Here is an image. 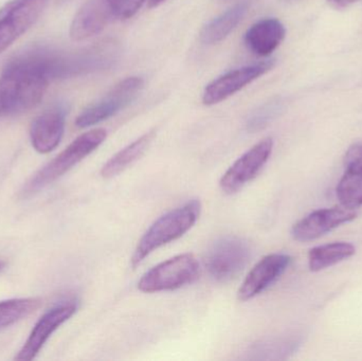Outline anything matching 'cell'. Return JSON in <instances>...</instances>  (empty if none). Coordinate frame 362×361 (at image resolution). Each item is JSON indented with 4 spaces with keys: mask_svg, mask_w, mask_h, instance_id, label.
I'll return each mask as SVG.
<instances>
[{
    "mask_svg": "<svg viewBox=\"0 0 362 361\" xmlns=\"http://www.w3.org/2000/svg\"><path fill=\"white\" fill-rule=\"evenodd\" d=\"M199 273V263L193 254H180L144 273L138 283V288L146 294L170 292L193 283Z\"/></svg>",
    "mask_w": 362,
    "mask_h": 361,
    "instance_id": "cell-4",
    "label": "cell"
},
{
    "mask_svg": "<svg viewBox=\"0 0 362 361\" xmlns=\"http://www.w3.org/2000/svg\"><path fill=\"white\" fill-rule=\"evenodd\" d=\"M283 110V101L274 99L259 106L257 110L251 114L247 121V129L250 131H257L267 126L274 121Z\"/></svg>",
    "mask_w": 362,
    "mask_h": 361,
    "instance_id": "cell-21",
    "label": "cell"
},
{
    "mask_svg": "<svg viewBox=\"0 0 362 361\" xmlns=\"http://www.w3.org/2000/svg\"><path fill=\"white\" fill-rule=\"evenodd\" d=\"M355 252L356 248L354 245L344 242L318 246L313 248L308 254V265L310 271L317 273L351 258Z\"/></svg>",
    "mask_w": 362,
    "mask_h": 361,
    "instance_id": "cell-19",
    "label": "cell"
},
{
    "mask_svg": "<svg viewBox=\"0 0 362 361\" xmlns=\"http://www.w3.org/2000/svg\"><path fill=\"white\" fill-rule=\"evenodd\" d=\"M146 0H107L114 12L115 16L118 18H131L141 8Z\"/></svg>",
    "mask_w": 362,
    "mask_h": 361,
    "instance_id": "cell-22",
    "label": "cell"
},
{
    "mask_svg": "<svg viewBox=\"0 0 362 361\" xmlns=\"http://www.w3.org/2000/svg\"><path fill=\"white\" fill-rule=\"evenodd\" d=\"M144 85V80L139 76H131L121 81L101 100L91 104L78 114L76 120V126L86 129L112 118L136 99Z\"/></svg>",
    "mask_w": 362,
    "mask_h": 361,
    "instance_id": "cell-5",
    "label": "cell"
},
{
    "mask_svg": "<svg viewBox=\"0 0 362 361\" xmlns=\"http://www.w3.org/2000/svg\"><path fill=\"white\" fill-rule=\"evenodd\" d=\"M200 210L199 201H191L159 218L138 243L132 258V265L137 266L155 250L185 235L197 222Z\"/></svg>",
    "mask_w": 362,
    "mask_h": 361,
    "instance_id": "cell-2",
    "label": "cell"
},
{
    "mask_svg": "<svg viewBox=\"0 0 362 361\" xmlns=\"http://www.w3.org/2000/svg\"><path fill=\"white\" fill-rule=\"evenodd\" d=\"M4 262H1V261H0V271H1L2 268H4Z\"/></svg>",
    "mask_w": 362,
    "mask_h": 361,
    "instance_id": "cell-25",
    "label": "cell"
},
{
    "mask_svg": "<svg viewBox=\"0 0 362 361\" xmlns=\"http://www.w3.org/2000/svg\"><path fill=\"white\" fill-rule=\"evenodd\" d=\"M107 0H86L78 8L70 25V38L84 42L101 33L115 18Z\"/></svg>",
    "mask_w": 362,
    "mask_h": 361,
    "instance_id": "cell-13",
    "label": "cell"
},
{
    "mask_svg": "<svg viewBox=\"0 0 362 361\" xmlns=\"http://www.w3.org/2000/svg\"><path fill=\"white\" fill-rule=\"evenodd\" d=\"M291 258L287 254H274L264 256L250 271L238 290L240 301H248L267 290L286 271Z\"/></svg>",
    "mask_w": 362,
    "mask_h": 361,
    "instance_id": "cell-12",
    "label": "cell"
},
{
    "mask_svg": "<svg viewBox=\"0 0 362 361\" xmlns=\"http://www.w3.org/2000/svg\"><path fill=\"white\" fill-rule=\"evenodd\" d=\"M356 218V212L346 207L317 210L295 224L291 235L298 242L314 241Z\"/></svg>",
    "mask_w": 362,
    "mask_h": 361,
    "instance_id": "cell-11",
    "label": "cell"
},
{
    "mask_svg": "<svg viewBox=\"0 0 362 361\" xmlns=\"http://www.w3.org/2000/svg\"><path fill=\"white\" fill-rule=\"evenodd\" d=\"M286 30L276 18H265L251 25L245 34L249 50L259 57L272 54L284 40Z\"/></svg>",
    "mask_w": 362,
    "mask_h": 361,
    "instance_id": "cell-16",
    "label": "cell"
},
{
    "mask_svg": "<svg viewBox=\"0 0 362 361\" xmlns=\"http://www.w3.org/2000/svg\"><path fill=\"white\" fill-rule=\"evenodd\" d=\"M250 258L248 242L236 237H223L209 250L206 266L213 279L226 282L244 271Z\"/></svg>",
    "mask_w": 362,
    "mask_h": 361,
    "instance_id": "cell-6",
    "label": "cell"
},
{
    "mask_svg": "<svg viewBox=\"0 0 362 361\" xmlns=\"http://www.w3.org/2000/svg\"><path fill=\"white\" fill-rule=\"evenodd\" d=\"M248 8L247 2H240L212 19L200 32L202 42L206 45H214L225 40L244 18Z\"/></svg>",
    "mask_w": 362,
    "mask_h": 361,
    "instance_id": "cell-17",
    "label": "cell"
},
{
    "mask_svg": "<svg viewBox=\"0 0 362 361\" xmlns=\"http://www.w3.org/2000/svg\"><path fill=\"white\" fill-rule=\"evenodd\" d=\"M66 112L55 107L36 117L30 127V139L36 152L47 154L57 148L65 131Z\"/></svg>",
    "mask_w": 362,
    "mask_h": 361,
    "instance_id": "cell-14",
    "label": "cell"
},
{
    "mask_svg": "<svg viewBox=\"0 0 362 361\" xmlns=\"http://www.w3.org/2000/svg\"><path fill=\"white\" fill-rule=\"evenodd\" d=\"M76 309H78V305L76 303L68 302L57 305L46 312L36 322L27 341L23 343L17 356H15V360H33L38 355L45 343L50 338L51 335L62 324L69 320L76 314Z\"/></svg>",
    "mask_w": 362,
    "mask_h": 361,
    "instance_id": "cell-10",
    "label": "cell"
},
{
    "mask_svg": "<svg viewBox=\"0 0 362 361\" xmlns=\"http://www.w3.org/2000/svg\"><path fill=\"white\" fill-rule=\"evenodd\" d=\"M36 298L11 299L0 302V330L25 319L40 307Z\"/></svg>",
    "mask_w": 362,
    "mask_h": 361,
    "instance_id": "cell-20",
    "label": "cell"
},
{
    "mask_svg": "<svg viewBox=\"0 0 362 361\" xmlns=\"http://www.w3.org/2000/svg\"><path fill=\"white\" fill-rule=\"evenodd\" d=\"M163 1H165V0H150V4L151 6H155Z\"/></svg>",
    "mask_w": 362,
    "mask_h": 361,
    "instance_id": "cell-24",
    "label": "cell"
},
{
    "mask_svg": "<svg viewBox=\"0 0 362 361\" xmlns=\"http://www.w3.org/2000/svg\"><path fill=\"white\" fill-rule=\"evenodd\" d=\"M272 148L274 141L272 138H266L247 150L223 174L219 182L221 190L226 194H233L255 179L269 160Z\"/></svg>",
    "mask_w": 362,
    "mask_h": 361,
    "instance_id": "cell-8",
    "label": "cell"
},
{
    "mask_svg": "<svg viewBox=\"0 0 362 361\" xmlns=\"http://www.w3.org/2000/svg\"><path fill=\"white\" fill-rule=\"evenodd\" d=\"M332 6H336V8H346V6H351V4H355V2L359 1V0H327Z\"/></svg>",
    "mask_w": 362,
    "mask_h": 361,
    "instance_id": "cell-23",
    "label": "cell"
},
{
    "mask_svg": "<svg viewBox=\"0 0 362 361\" xmlns=\"http://www.w3.org/2000/svg\"><path fill=\"white\" fill-rule=\"evenodd\" d=\"M155 131H148L133 143L125 146L120 152L112 157L102 167L101 174L104 178H112L133 165L146 152L154 138Z\"/></svg>",
    "mask_w": 362,
    "mask_h": 361,
    "instance_id": "cell-18",
    "label": "cell"
},
{
    "mask_svg": "<svg viewBox=\"0 0 362 361\" xmlns=\"http://www.w3.org/2000/svg\"><path fill=\"white\" fill-rule=\"evenodd\" d=\"M50 82L32 47L11 57L0 74V116H21L35 108Z\"/></svg>",
    "mask_w": 362,
    "mask_h": 361,
    "instance_id": "cell-1",
    "label": "cell"
},
{
    "mask_svg": "<svg viewBox=\"0 0 362 361\" xmlns=\"http://www.w3.org/2000/svg\"><path fill=\"white\" fill-rule=\"evenodd\" d=\"M344 176L337 186V197L344 207L356 209L362 206V144H354L344 157Z\"/></svg>",
    "mask_w": 362,
    "mask_h": 361,
    "instance_id": "cell-15",
    "label": "cell"
},
{
    "mask_svg": "<svg viewBox=\"0 0 362 361\" xmlns=\"http://www.w3.org/2000/svg\"><path fill=\"white\" fill-rule=\"evenodd\" d=\"M274 61H267L255 65L247 66L240 69L232 70L206 85L202 95L204 105H215L225 101L259 76L269 71Z\"/></svg>",
    "mask_w": 362,
    "mask_h": 361,
    "instance_id": "cell-9",
    "label": "cell"
},
{
    "mask_svg": "<svg viewBox=\"0 0 362 361\" xmlns=\"http://www.w3.org/2000/svg\"><path fill=\"white\" fill-rule=\"evenodd\" d=\"M49 0H11L0 8V53L40 19Z\"/></svg>",
    "mask_w": 362,
    "mask_h": 361,
    "instance_id": "cell-7",
    "label": "cell"
},
{
    "mask_svg": "<svg viewBox=\"0 0 362 361\" xmlns=\"http://www.w3.org/2000/svg\"><path fill=\"white\" fill-rule=\"evenodd\" d=\"M107 137L105 129H95L78 136L63 152L47 163L23 187L21 194L30 196L59 179L74 165L97 150Z\"/></svg>",
    "mask_w": 362,
    "mask_h": 361,
    "instance_id": "cell-3",
    "label": "cell"
}]
</instances>
